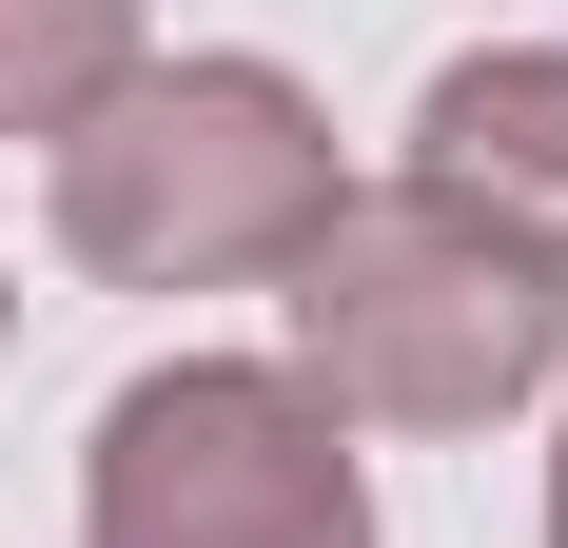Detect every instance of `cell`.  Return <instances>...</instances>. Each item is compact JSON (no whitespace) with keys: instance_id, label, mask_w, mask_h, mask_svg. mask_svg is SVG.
<instances>
[{"instance_id":"7a4b0ae2","label":"cell","mask_w":568,"mask_h":548,"mask_svg":"<svg viewBox=\"0 0 568 548\" xmlns=\"http://www.w3.org/2000/svg\"><path fill=\"white\" fill-rule=\"evenodd\" d=\"M275 314H294L275 373L334 432H490V412H529L568 373V274L510 255V235H470V216H432L412 176H373V196L314 216V255L275 274Z\"/></svg>"},{"instance_id":"3957f363","label":"cell","mask_w":568,"mask_h":548,"mask_svg":"<svg viewBox=\"0 0 568 548\" xmlns=\"http://www.w3.org/2000/svg\"><path fill=\"white\" fill-rule=\"evenodd\" d=\"M79 548H373V470L275 353H158L79 450Z\"/></svg>"},{"instance_id":"277c9868","label":"cell","mask_w":568,"mask_h":548,"mask_svg":"<svg viewBox=\"0 0 568 548\" xmlns=\"http://www.w3.org/2000/svg\"><path fill=\"white\" fill-rule=\"evenodd\" d=\"M412 196L568 274V40H470L412 99Z\"/></svg>"},{"instance_id":"5b68a950","label":"cell","mask_w":568,"mask_h":548,"mask_svg":"<svg viewBox=\"0 0 568 548\" xmlns=\"http://www.w3.org/2000/svg\"><path fill=\"white\" fill-rule=\"evenodd\" d=\"M138 59V0H0V138H79Z\"/></svg>"},{"instance_id":"52a82bcc","label":"cell","mask_w":568,"mask_h":548,"mask_svg":"<svg viewBox=\"0 0 568 548\" xmlns=\"http://www.w3.org/2000/svg\"><path fill=\"white\" fill-rule=\"evenodd\" d=\"M0 333H20V294H0Z\"/></svg>"},{"instance_id":"6da1fadb","label":"cell","mask_w":568,"mask_h":548,"mask_svg":"<svg viewBox=\"0 0 568 548\" xmlns=\"http://www.w3.org/2000/svg\"><path fill=\"white\" fill-rule=\"evenodd\" d=\"M334 118L275 59H138L79 138H40V235L99 294H235V274H294L334 216Z\"/></svg>"},{"instance_id":"8992f818","label":"cell","mask_w":568,"mask_h":548,"mask_svg":"<svg viewBox=\"0 0 568 548\" xmlns=\"http://www.w3.org/2000/svg\"><path fill=\"white\" fill-rule=\"evenodd\" d=\"M549 548H568V432H549Z\"/></svg>"}]
</instances>
